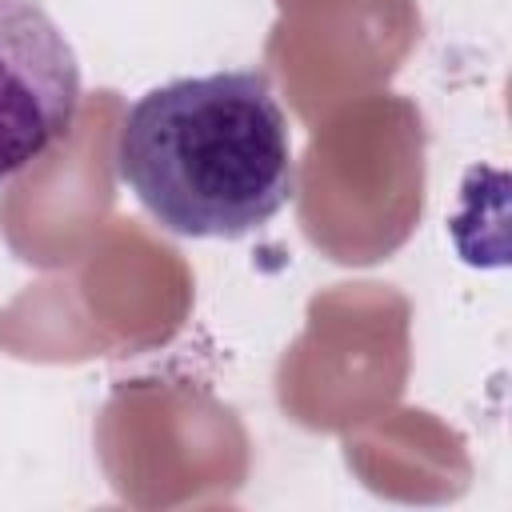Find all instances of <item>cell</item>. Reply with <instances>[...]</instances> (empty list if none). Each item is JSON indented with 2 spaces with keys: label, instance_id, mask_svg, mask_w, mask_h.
Instances as JSON below:
<instances>
[{
  "label": "cell",
  "instance_id": "cell-1",
  "mask_svg": "<svg viewBox=\"0 0 512 512\" xmlns=\"http://www.w3.org/2000/svg\"><path fill=\"white\" fill-rule=\"evenodd\" d=\"M116 172L160 228L240 240L296 196L292 124L256 68L180 76L124 112Z\"/></svg>",
  "mask_w": 512,
  "mask_h": 512
},
{
  "label": "cell",
  "instance_id": "cell-2",
  "mask_svg": "<svg viewBox=\"0 0 512 512\" xmlns=\"http://www.w3.org/2000/svg\"><path fill=\"white\" fill-rule=\"evenodd\" d=\"M80 64L40 0H0V184L76 124Z\"/></svg>",
  "mask_w": 512,
  "mask_h": 512
}]
</instances>
